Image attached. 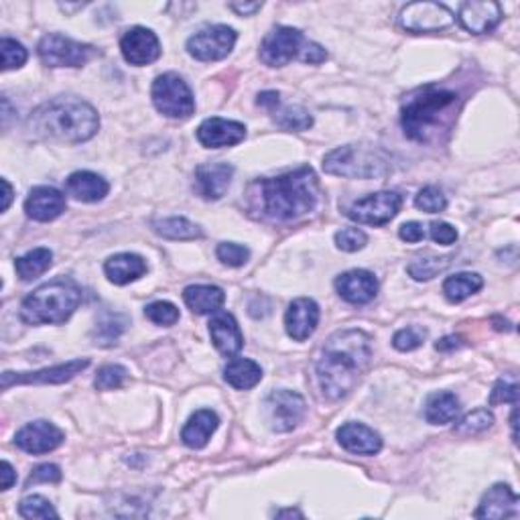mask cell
I'll return each mask as SVG.
<instances>
[{
    "label": "cell",
    "instance_id": "6da1fadb",
    "mask_svg": "<svg viewBox=\"0 0 520 520\" xmlns=\"http://www.w3.org/2000/svg\"><path fill=\"white\" fill-rule=\"evenodd\" d=\"M319 201V182L311 167H299L277 177L257 179L246 191L254 218L293 221L309 214Z\"/></svg>",
    "mask_w": 520,
    "mask_h": 520
},
{
    "label": "cell",
    "instance_id": "7a4b0ae2",
    "mask_svg": "<svg viewBox=\"0 0 520 520\" xmlns=\"http://www.w3.org/2000/svg\"><path fill=\"white\" fill-rule=\"evenodd\" d=\"M372 360V339L362 329L336 331L315 366L319 388L329 400L344 398L360 382Z\"/></svg>",
    "mask_w": 520,
    "mask_h": 520
},
{
    "label": "cell",
    "instance_id": "3957f363",
    "mask_svg": "<svg viewBox=\"0 0 520 520\" xmlns=\"http://www.w3.org/2000/svg\"><path fill=\"white\" fill-rule=\"evenodd\" d=\"M31 129L57 142H86L100 129L98 113L78 98H54L41 104L31 116Z\"/></svg>",
    "mask_w": 520,
    "mask_h": 520
},
{
    "label": "cell",
    "instance_id": "277c9868",
    "mask_svg": "<svg viewBox=\"0 0 520 520\" xmlns=\"http://www.w3.org/2000/svg\"><path fill=\"white\" fill-rule=\"evenodd\" d=\"M82 287L74 279L59 277L35 289L21 305V319L29 326L65 323L82 303Z\"/></svg>",
    "mask_w": 520,
    "mask_h": 520
},
{
    "label": "cell",
    "instance_id": "5b68a950",
    "mask_svg": "<svg viewBox=\"0 0 520 520\" xmlns=\"http://www.w3.org/2000/svg\"><path fill=\"white\" fill-rule=\"evenodd\" d=\"M457 93L451 90L425 86L413 92L405 100L400 110V123L405 134L417 142H427L433 132H437L443 124V114L456 106Z\"/></svg>",
    "mask_w": 520,
    "mask_h": 520
},
{
    "label": "cell",
    "instance_id": "8992f818",
    "mask_svg": "<svg viewBox=\"0 0 520 520\" xmlns=\"http://www.w3.org/2000/svg\"><path fill=\"white\" fill-rule=\"evenodd\" d=\"M323 172L346 179H380L392 172L390 157L372 144H346L323 157Z\"/></svg>",
    "mask_w": 520,
    "mask_h": 520
},
{
    "label": "cell",
    "instance_id": "52a82bcc",
    "mask_svg": "<svg viewBox=\"0 0 520 520\" xmlns=\"http://www.w3.org/2000/svg\"><path fill=\"white\" fill-rule=\"evenodd\" d=\"M151 98L161 114L175 118V121H185L195 113V100L190 86H187L182 75L173 72L159 75L152 82Z\"/></svg>",
    "mask_w": 520,
    "mask_h": 520
},
{
    "label": "cell",
    "instance_id": "ba28073f",
    "mask_svg": "<svg viewBox=\"0 0 520 520\" xmlns=\"http://www.w3.org/2000/svg\"><path fill=\"white\" fill-rule=\"evenodd\" d=\"M456 23V15L451 8L439 3H411L400 8L398 25L408 33H437L451 27Z\"/></svg>",
    "mask_w": 520,
    "mask_h": 520
},
{
    "label": "cell",
    "instance_id": "9c48e42d",
    "mask_svg": "<svg viewBox=\"0 0 520 520\" xmlns=\"http://www.w3.org/2000/svg\"><path fill=\"white\" fill-rule=\"evenodd\" d=\"M37 54L41 62L49 67H82L92 59L93 47L59 35V33H49L39 41Z\"/></svg>",
    "mask_w": 520,
    "mask_h": 520
},
{
    "label": "cell",
    "instance_id": "30bf717a",
    "mask_svg": "<svg viewBox=\"0 0 520 520\" xmlns=\"http://www.w3.org/2000/svg\"><path fill=\"white\" fill-rule=\"evenodd\" d=\"M236 31L228 25H210L187 39V54L200 62H220L232 54Z\"/></svg>",
    "mask_w": 520,
    "mask_h": 520
},
{
    "label": "cell",
    "instance_id": "8fae6325",
    "mask_svg": "<svg viewBox=\"0 0 520 520\" xmlns=\"http://www.w3.org/2000/svg\"><path fill=\"white\" fill-rule=\"evenodd\" d=\"M400 206H403V198L397 191L370 193L349 206L348 218L358 221V224L385 226L398 214Z\"/></svg>",
    "mask_w": 520,
    "mask_h": 520
},
{
    "label": "cell",
    "instance_id": "7c38bea8",
    "mask_svg": "<svg viewBox=\"0 0 520 520\" xmlns=\"http://www.w3.org/2000/svg\"><path fill=\"white\" fill-rule=\"evenodd\" d=\"M267 415L275 431H293L305 417V400L299 392L275 390L267 398Z\"/></svg>",
    "mask_w": 520,
    "mask_h": 520
},
{
    "label": "cell",
    "instance_id": "4fadbf2b",
    "mask_svg": "<svg viewBox=\"0 0 520 520\" xmlns=\"http://www.w3.org/2000/svg\"><path fill=\"white\" fill-rule=\"evenodd\" d=\"M90 366L88 358H78V360H70L65 364L51 366L37 372H5L3 374V388H11L13 385H62V382L72 380L78 377L82 370Z\"/></svg>",
    "mask_w": 520,
    "mask_h": 520
},
{
    "label": "cell",
    "instance_id": "5bb4252c",
    "mask_svg": "<svg viewBox=\"0 0 520 520\" xmlns=\"http://www.w3.org/2000/svg\"><path fill=\"white\" fill-rule=\"evenodd\" d=\"M303 35L299 29L277 27L260 44V59L270 67H283L301 54Z\"/></svg>",
    "mask_w": 520,
    "mask_h": 520
},
{
    "label": "cell",
    "instance_id": "9a60e30c",
    "mask_svg": "<svg viewBox=\"0 0 520 520\" xmlns=\"http://www.w3.org/2000/svg\"><path fill=\"white\" fill-rule=\"evenodd\" d=\"M15 443L16 447L33 456L49 454L64 443V431L49 421H33L16 433Z\"/></svg>",
    "mask_w": 520,
    "mask_h": 520
},
{
    "label": "cell",
    "instance_id": "2e32d148",
    "mask_svg": "<svg viewBox=\"0 0 520 520\" xmlns=\"http://www.w3.org/2000/svg\"><path fill=\"white\" fill-rule=\"evenodd\" d=\"M121 51L131 65H149L161 55V44L147 27H132L121 39Z\"/></svg>",
    "mask_w": 520,
    "mask_h": 520
},
{
    "label": "cell",
    "instance_id": "e0dca14e",
    "mask_svg": "<svg viewBox=\"0 0 520 520\" xmlns=\"http://www.w3.org/2000/svg\"><path fill=\"white\" fill-rule=\"evenodd\" d=\"M457 19L466 31L474 35H484L502 21V8L494 0H467L459 6Z\"/></svg>",
    "mask_w": 520,
    "mask_h": 520
},
{
    "label": "cell",
    "instance_id": "ac0fdd59",
    "mask_svg": "<svg viewBox=\"0 0 520 520\" xmlns=\"http://www.w3.org/2000/svg\"><path fill=\"white\" fill-rule=\"evenodd\" d=\"M336 291L348 303L366 305L378 295V280L370 270L354 269L336 279Z\"/></svg>",
    "mask_w": 520,
    "mask_h": 520
},
{
    "label": "cell",
    "instance_id": "d6986e66",
    "mask_svg": "<svg viewBox=\"0 0 520 520\" xmlns=\"http://www.w3.org/2000/svg\"><path fill=\"white\" fill-rule=\"evenodd\" d=\"M246 136V126L236 121H226V118H208L198 129V141L206 149H224L234 147L242 142Z\"/></svg>",
    "mask_w": 520,
    "mask_h": 520
},
{
    "label": "cell",
    "instance_id": "ffe728a7",
    "mask_svg": "<svg viewBox=\"0 0 520 520\" xmlns=\"http://www.w3.org/2000/svg\"><path fill=\"white\" fill-rule=\"evenodd\" d=\"M319 323V305L313 299H295L289 305L287 315H285V328L287 334L291 336L295 342H305L307 338H311L318 329Z\"/></svg>",
    "mask_w": 520,
    "mask_h": 520
},
{
    "label": "cell",
    "instance_id": "44dd1931",
    "mask_svg": "<svg viewBox=\"0 0 520 520\" xmlns=\"http://www.w3.org/2000/svg\"><path fill=\"white\" fill-rule=\"evenodd\" d=\"M234 177V167L228 163H206L195 169V191L203 200H221Z\"/></svg>",
    "mask_w": 520,
    "mask_h": 520
},
{
    "label": "cell",
    "instance_id": "7402d4cb",
    "mask_svg": "<svg viewBox=\"0 0 520 520\" xmlns=\"http://www.w3.org/2000/svg\"><path fill=\"white\" fill-rule=\"evenodd\" d=\"M25 211L31 220L51 221L65 211V195L49 185L33 187L27 201H25Z\"/></svg>",
    "mask_w": 520,
    "mask_h": 520
},
{
    "label": "cell",
    "instance_id": "603a6c76",
    "mask_svg": "<svg viewBox=\"0 0 520 520\" xmlns=\"http://www.w3.org/2000/svg\"><path fill=\"white\" fill-rule=\"evenodd\" d=\"M210 336L221 356L234 358L240 354V349L244 346L242 331L238 328V321L234 319L232 313L226 311L216 313L210 321Z\"/></svg>",
    "mask_w": 520,
    "mask_h": 520
},
{
    "label": "cell",
    "instance_id": "cb8c5ba5",
    "mask_svg": "<svg viewBox=\"0 0 520 520\" xmlns=\"http://www.w3.org/2000/svg\"><path fill=\"white\" fill-rule=\"evenodd\" d=\"M477 518H516L518 496L506 484H494L484 494L480 506L476 510Z\"/></svg>",
    "mask_w": 520,
    "mask_h": 520
},
{
    "label": "cell",
    "instance_id": "d4e9b609",
    "mask_svg": "<svg viewBox=\"0 0 520 520\" xmlns=\"http://www.w3.org/2000/svg\"><path fill=\"white\" fill-rule=\"evenodd\" d=\"M338 443L349 454L374 456L382 449L380 435L362 423H346L338 429Z\"/></svg>",
    "mask_w": 520,
    "mask_h": 520
},
{
    "label": "cell",
    "instance_id": "484cf974",
    "mask_svg": "<svg viewBox=\"0 0 520 520\" xmlns=\"http://www.w3.org/2000/svg\"><path fill=\"white\" fill-rule=\"evenodd\" d=\"M65 191L67 195H72L74 200L83 201V203H96L100 200H104L110 185L102 175L92 173V172H75L65 182Z\"/></svg>",
    "mask_w": 520,
    "mask_h": 520
},
{
    "label": "cell",
    "instance_id": "4316f807",
    "mask_svg": "<svg viewBox=\"0 0 520 520\" xmlns=\"http://www.w3.org/2000/svg\"><path fill=\"white\" fill-rule=\"evenodd\" d=\"M218 425L220 419L211 408H200V411H195L190 417V421L185 423V427L182 431V441L190 449L206 447L211 435L216 433Z\"/></svg>",
    "mask_w": 520,
    "mask_h": 520
},
{
    "label": "cell",
    "instance_id": "83f0119b",
    "mask_svg": "<svg viewBox=\"0 0 520 520\" xmlns=\"http://www.w3.org/2000/svg\"><path fill=\"white\" fill-rule=\"evenodd\" d=\"M104 272L110 283L129 285L147 272V262H144V259L139 257V254L132 252L114 254V257H110L104 262Z\"/></svg>",
    "mask_w": 520,
    "mask_h": 520
},
{
    "label": "cell",
    "instance_id": "f1b7e54d",
    "mask_svg": "<svg viewBox=\"0 0 520 520\" xmlns=\"http://www.w3.org/2000/svg\"><path fill=\"white\" fill-rule=\"evenodd\" d=\"M183 301L193 313H218L226 301V293L216 285H191L183 291Z\"/></svg>",
    "mask_w": 520,
    "mask_h": 520
},
{
    "label": "cell",
    "instance_id": "f546056e",
    "mask_svg": "<svg viewBox=\"0 0 520 520\" xmlns=\"http://www.w3.org/2000/svg\"><path fill=\"white\" fill-rule=\"evenodd\" d=\"M224 380L236 390H250L262 380V368L249 358H234L224 368Z\"/></svg>",
    "mask_w": 520,
    "mask_h": 520
},
{
    "label": "cell",
    "instance_id": "4dcf8cb0",
    "mask_svg": "<svg viewBox=\"0 0 520 520\" xmlns=\"http://www.w3.org/2000/svg\"><path fill=\"white\" fill-rule=\"evenodd\" d=\"M459 415V398L454 392H435L425 407V419L431 425H447Z\"/></svg>",
    "mask_w": 520,
    "mask_h": 520
},
{
    "label": "cell",
    "instance_id": "1f68e13d",
    "mask_svg": "<svg viewBox=\"0 0 520 520\" xmlns=\"http://www.w3.org/2000/svg\"><path fill=\"white\" fill-rule=\"evenodd\" d=\"M484 287V279L477 272H457L454 277H447L443 283V293H446L451 303H462L467 297L480 291Z\"/></svg>",
    "mask_w": 520,
    "mask_h": 520
},
{
    "label": "cell",
    "instance_id": "d6a6232c",
    "mask_svg": "<svg viewBox=\"0 0 520 520\" xmlns=\"http://www.w3.org/2000/svg\"><path fill=\"white\" fill-rule=\"evenodd\" d=\"M155 234L167 238V240H195L203 236V230L187 218H163L152 221Z\"/></svg>",
    "mask_w": 520,
    "mask_h": 520
},
{
    "label": "cell",
    "instance_id": "836d02e7",
    "mask_svg": "<svg viewBox=\"0 0 520 520\" xmlns=\"http://www.w3.org/2000/svg\"><path fill=\"white\" fill-rule=\"evenodd\" d=\"M51 264H54V252L49 249H35L25 254V257L15 260V270L19 275L21 280L29 283V280L37 279L49 270Z\"/></svg>",
    "mask_w": 520,
    "mask_h": 520
},
{
    "label": "cell",
    "instance_id": "e575fe53",
    "mask_svg": "<svg viewBox=\"0 0 520 520\" xmlns=\"http://www.w3.org/2000/svg\"><path fill=\"white\" fill-rule=\"evenodd\" d=\"M126 328V318L118 313H104L93 328V339L100 346H113Z\"/></svg>",
    "mask_w": 520,
    "mask_h": 520
},
{
    "label": "cell",
    "instance_id": "d590c367",
    "mask_svg": "<svg viewBox=\"0 0 520 520\" xmlns=\"http://www.w3.org/2000/svg\"><path fill=\"white\" fill-rule=\"evenodd\" d=\"M451 264L447 257H419L415 259L411 264H408V275H411L415 280H431L439 275V272L446 270Z\"/></svg>",
    "mask_w": 520,
    "mask_h": 520
},
{
    "label": "cell",
    "instance_id": "8d00e7d4",
    "mask_svg": "<svg viewBox=\"0 0 520 520\" xmlns=\"http://www.w3.org/2000/svg\"><path fill=\"white\" fill-rule=\"evenodd\" d=\"M275 123L285 131H309L313 126V116L303 106H287L277 113Z\"/></svg>",
    "mask_w": 520,
    "mask_h": 520
},
{
    "label": "cell",
    "instance_id": "74e56055",
    "mask_svg": "<svg viewBox=\"0 0 520 520\" xmlns=\"http://www.w3.org/2000/svg\"><path fill=\"white\" fill-rule=\"evenodd\" d=\"M494 423V415L488 411V408H476V411L467 413L466 417L457 421L456 425V433L457 435H476L482 433L486 429H490Z\"/></svg>",
    "mask_w": 520,
    "mask_h": 520
},
{
    "label": "cell",
    "instance_id": "f35d334b",
    "mask_svg": "<svg viewBox=\"0 0 520 520\" xmlns=\"http://www.w3.org/2000/svg\"><path fill=\"white\" fill-rule=\"evenodd\" d=\"M126 378H129V370L121 364H106L96 372V380H93V387L98 390H114L121 388Z\"/></svg>",
    "mask_w": 520,
    "mask_h": 520
},
{
    "label": "cell",
    "instance_id": "ab89813d",
    "mask_svg": "<svg viewBox=\"0 0 520 520\" xmlns=\"http://www.w3.org/2000/svg\"><path fill=\"white\" fill-rule=\"evenodd\" d=\"M425 339H427V329L421 326H408L397 331L395 338H392V346L398 352H413V349L423 346Z\"/></svg>",
    "mask_w": 520,
    "mask_h": 520
},
{
    "label": "cell",
    "instance_id": "60d3db41",
    "mask_svg": "<svg viewBox=\"0 0 520 520\" xmlns=\"http://www.w3.org/2000/svg\"><path fill=\"white\" fill-rule=\"evenodd\" d=\"M0 54H3V70H19L27 62V49L19 41L11 37H3L0 41Z\"/></svg>",
    "mask_w": 520,
    "mask_h": 520
},
{
    "label": "cell",
    "instance_id": "b9f144b4",
    "mask_svg": "<svg viewBox=\"0 0 520 520\" xmlns=\"http://www.w3.org/2000/svg\"><path fill=\"white\" fill-rule=\"evenodd\" d=\"M19 515L23 518H59L54 505L44 496H27L19 505Z\"/></svg>",
    "mask_w": 520,
    "mask_h": 520
},
{
    "label": "cell",
    "instance_id": "7bdbcfd3",
    "mask_svg": "<svg viewBox=\"0 0 520 520\" xmlns=\"http://www.w3.org/2000/svg\"><path fill=\"white\" fill-rule=\"evenodd\" d=\"M415 206L423 211H427V214H439V211L447 208V200L439 187L429 185V187H423V190L417 193Z\"/></svg>",
    "mask_w": 520,
    "mask_h": 520
},
{
    "label": "cell",
    "instance_id": "ee69618b",
    "mask_svg": "<svg viewBox=\"0 0 520 520\" xmlns=\"http://www.w3.org/2000/svg\"><path fill=\"white\" fill-rule=\"evenodd\" d=\"M218 260L221 264H226V267H244L246 262L250 259V250L246 249L242 244H236V242H221L218 246Z\"/></svg>",
    "mask_w": 520,
    "mask_h": 520
},
{
    "label": "cell",
    "instance_id": "f6af8a7d",
    "mask_svg": "<svg viewBox=\"0 0 520 520\" xmlns=\"http://www.w3.org/2000/svg\"><path fill=\"white\" fill-rule=\"evenodd\" d=\"M144 315H147V319H151L152 323H157V326H175L179 321V309L169 301H155L147 305V309H144Z\"/></svg>",
    "mask_w": 520,
    "mask_h": 520
},
{
    "label": "cell",
    "instance_id": "bcb514c9",
    "mask_svg": "<svg viewBox=\"0 0 520 520\" xmlns=\"http://www.w3.org/2000/svg\"><path fill=\"white\" fill-rule=\"evenodd\" d=\"M366 242H368V236H366L360 228H346L336 234V246L344 252L362 250Z\"/></svg>",
    "mask_w": 520,
    "mask_h": 520
},
{
    "label": "cell",
    "instance_id": "7dc6e473",
    "mask_svg": "<svg viewBox=\"0 0 520 520\" xmlns=\"http://www.w3.org/2000/svg\"><path fill=\"white\" fill-rule=\"evenodd\" d=\"M518 398V385L513 380H498L496 385H494L492 392H490V405H500V403H516Z\"/></svg>",
    "mask_w": 520,
    "mask_h": 520
},
{
    "label": "cell",
    "instance_id": "c3c4849f",
    "mask_svg": "<svg viewBox=\"0 0 520 520\" xmlns=\"http://www.w3.org/2000/svg\"><path fill=\"white\" fill-rule=\"evenodd\" d=\"M62 482V470L55 464H41L29 476L27 486L31 484H57Z\"/></svg>",
    "mask_w": 520,
    "mask_h": 520
},
{
    "label": "cell",
    "instance_id": "681fc988",
    "mask_svg": "<svg viewBox=\"0 0 520 520\" xmlns=\"http://www.w3.org/2000/svg\"><path fill=\"white\" fill-rule=\"evenodd\" d=\"M429 232H431L433 242H437L441 246H451L457 240V230L451 224H447V221H433Z\"/></svg>",
    "mask_w": 520,
    "mask_h": 520
},
{
    "label": "cell",
    "instance_id": "f907efd6",
    "mask_svg": "<svg viewBox=\"0 0 520 520\" xmlns=\"http://www.w3.org/2000/svg\"><path fill=\"white\" fill-rule=\"evenodd\" d=\"M398 236H400V240L415 244V242L425 240V236L427 234H425V228L419 224V221H407V224L398 228Z\"/></svg>",
    "mask_w": 520,
    "mask_h": 520
},
{
    "label": "cell",
    "instance_id": "816d5d0a",
    "mask_svg": "<svg viewBox=\"0 0 520 520\" xmlns=\"http://www.w3.org/2000/svg\"><path fill=\"white\" fill-rule=\"evenodd\" d=\"M301 59L305 64H313V65H318L321 62H326L328 59V51L323 49L321 45L318 44H313V41H309V44H305V47L301 49Z\"/></svg>",
    "mask_w": 520,
    "mask_h": 520
},
{
    "label": "cell",
    "instance_id": "f5cc1de1",
    "mask_svg": "<svg viewBox=\"0 0 520 520\" xmlns=\"http://www.w3.org/2000/svg\"><path fill=\"white\" fill-rule=\"evenodd\" d=\"M228 6L240 16H252L254 13L260 11L262 3H230Z\"/></svg>",
    "mask_w": 520,
    "mask_h": 520
},
{
    "label": "cell",
    "instance_id": "db71d44e",
    "mask_svg": "<svg viewBox=\"0 0 520 520\" xmlns=\"http://www.w3.org/2000/svg\"><path fill=\"white\" fill-rule=\"evenodd\" d=\"M459 346H462V338L446 336V338L437 339V344H435V349H437V352H454V349H457Z\"/></svg>",
    "mask_w": 520,
    "mask_h": 520
},
{
    "label": "cell",
    "instance_id": "11a10c76",
    "mask_svg": "<svg viewBox=\"0 0 520 520\" xmlns=\"http://www.w3.org/2000/svg\"><path fill=\"white\" fill-rule=\"evenodd\" d=\"M0 470H3V472H0V474H3V482H0V486H3V488H0V490H8L16 482V474L13 470V466L8 464V462H3V466H0Z\"/></svg>",
    "mask_w": 520,
    "mask_h": 520
},
{
    "label": "cell",
    "instance_id": "9f6ffc18",
    "mask_svg": "<svg viewBox=\"0 0 520 520\" xmlns=\"http://www.w3.org/2000/svg\"><path fill=\"white\" fill-rule=\"evenodd\" d=\"M259 106H264V108H269V110H275L279 106V93L277 92H262L259 93Z\"/></svg>",
    "mask_w": 520,
    "mask_h": 520
},
{
    "label": "cell",
    "instance_id": "6f0895ef",
    "mask_svg": "<svg viewBox=\"0 0 520 520\" xmlns=\"http://www.w3.org/2000/svg\"><path fill=\"white\" fill-rule=\"evenodd\" d=\"M3 190H5V195H3V211H6L8 210V206H11V201H13V187H11V183H8V179H3Z\"/></svg>",
    "mask_w": 520,
    "mask_h": 520
},
{
    "label": "cell",
    "instance_id": "680465c9",
    "mask_svg": "<svg viewBox=\"0 0 520 520\" xmlns=\"http://www.w3.org/2000/svg\"><path fill=\"white\" fill-rule=\"evenodd\" d=\"M277 516H303L299 510H283V513H277Z\"/></svg>",
    "mask_w": 520,
    "mask_h": 520
}]
</instances>
